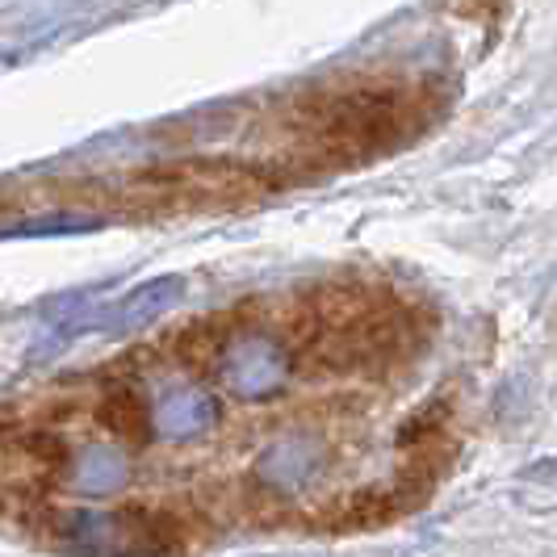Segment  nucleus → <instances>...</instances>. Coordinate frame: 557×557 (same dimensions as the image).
<instances>
[{
    "instance_id": "1",
    "label": "nucleus",
    "mask_w": 557,
    "mask_h": 557,
    "mask_svg": "<svg viewBox=\"0 0 557 557\" xmlns=\"http://www.w3.org/2000/svg\"><path fill=\"white\" fill-rule=\"evenodd\" d=\"M445 106L423 81L369 76L319 88L294 101L281 126L289 160L302 168H357L419 139Z\"/></svg>"
}]
</instances>
